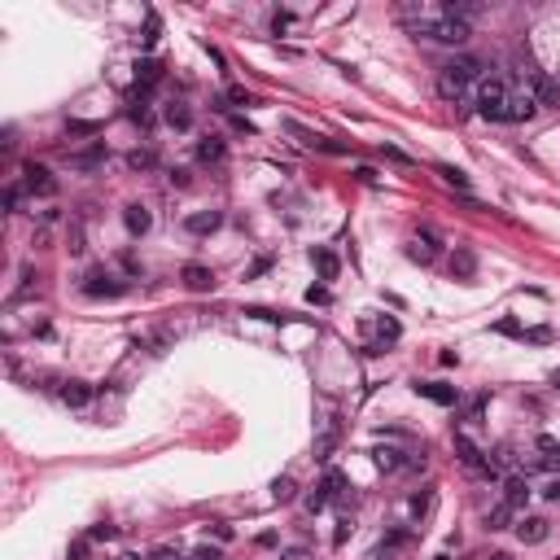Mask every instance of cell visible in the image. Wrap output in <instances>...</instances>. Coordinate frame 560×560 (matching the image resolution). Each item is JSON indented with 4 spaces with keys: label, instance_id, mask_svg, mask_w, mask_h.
<instances>
[{
    "label": "cell",
    "instance_id": "1",
    "mask_svg": "<svg viewBox=\"0 0 560 560\" xmlns=\"http://www.w3.org/2000/svg\"><path fill=\"white\" fill-rule=\"evenodd\" d=\"M403 22L408 31L420 35V40H433V44H464L473 35V26L464 18H451L446 5H403Z\"/></svg>",
    "mask_w": 560,
    "mask_h": 560
},
{
    "label": "cell",
    "instance_id": "2",
    "mask_svg": "<svg viewBox=\"0 0 560 560\" xmlns=\"http://www.w3.org/2000/svg\"><path fill=\"white\" fill-rule=\"evenodd\" d=\"M482 62L478 58H455V62H446L442 66V75H438V92L446 96V101H460V96L469 92V83H482Z\"/></svg>",
    "mask_w": 560,
    "mask_h": 560
},
{
    "label": "cell",
    "instance_id": "3",
    "mask_svg": "<svg viewBox=\"0 0 560 560\" xmlns=\"http://www.w3.org/2000/svg\"><path fill=\"white\" fill-rule=\"evenodd\" d=\"M508 92H512L508 79H499V75L482 79L478 83V114L490 123H508Z\"/></svg>",
    "mask_w": 560,
    "mask_h": 560
},
{
    "label": "cell",
    "instance_id": "4",
    "mask_svg": "<svg viewBox=\"0 0 560 560\" xmlns=\"http://www.w3.org/2000/svg\"><path fill=\"white\" fill-rule=\"evenodd\" d=\"M128 293V280H119V276H110L105 268H96L83 276V298H123Z\"/></svg>",
    "mask_w": 560,
    "mask_h": 560
},
{
    "label": "cell",
    "instance_id": "5",
    "mask_svg": "<svg viewBox=\"0 0 560 560\" xmlns=\"http://www.w3.org/2000/svg\"><path fill=\"white\" fill-rule=\"evenodd\" d=\"M22 184L35 193V198H53L58 193V180H53L49 166H40V162H22Z\"/></svg>",
    "mask_w": 560,
    "mask_h": 560
},
{
    "label": "cell",
    "instance_id": "6",
    "mask_svg": "<svg viewBox=\"0 0 560 560\" xmlns=\"http://www.w3.org/2000/svg\"><path fill=\"white\" fill-rule=\"evenodd\" d=\"M408 254H412L416 263H433V259L442 254V236H438V232H433L429 223H425V228H416V236H412V250H408Z\"/></svg>",
    "mask_w": 560,
    "mask_h": 560
},
{
    "label": "cell",
    "instance_id": "7",
    "mask_svg": "<svg viewBox=\"0 0 560 560\" xmlns=\"http://www.w3.org/2000/svg\"><path fill=\"white\" fill-rule=\"evenodd\" d=\"M534 114H539L534 92H530V88H512L508 92V123H525V119H534Z\"/></svg>",
    "mask_w": 560,
    "mask_h": 560
},
{
    "label": "cell",
    "instance_id": "8",
    "mask_svg": "<svg viewBox=\"0 0 560 560\" xmlns=\"http://www.w3.org/2000/svg\"><path fill=\"white\" fill-rule=\"evenodd\" d=\"M548 534H552V521H543V516H521V521H516V539H521L525 548L548 543Z\"/></svg>",
    "mask_w": 560,
    "mask_h": 560
},
{
    "label": "cell",
    "instance_id": "9",
    "mask_svg": "<svg viewBox=\"0 0 560 560\" xmlns=\"http://www.w3.org/2000/svg\"><path fill=\"white\" fill-rule=\"evenodd\" d=\"M530 92H534L539 110H543V105H548V110L560 105V79H552V75H534V79H530Z\"/></svg>",
    "mask_w": 560,
    "mask_h": 560
},
{
    "label": "cell",
    "instance_id": "10",
    "mask_svg": "<svg viewBox=\"0 0 560 560\" xmlns=\"http://www.w3.org/2000/svg\"><path fill=\"white\" fill-rule=\"evenodd\" d=\"M412 390H416V394H420V399H429V403H438V408H455V403H460V394H455V390H451V385H442V381H416Z\"/></svg>",
    "mask_w": 560,
    "mask_h": 560
},
{
    "label": "cell",
    "instance_id": "11",
    "mask_svg": "<svg viewBox=\"0 0 560 560\" xmlns=\"http://www.w3.org/2000/svg\"><path fill=\"white\" fill-rule=\"evenodd\" d=\"M338 442H342V420L329 416L324 429H320V438H315V460H329L333 451H338Z\"/></svg>",
    "mask_w": 560,
    "mask_h": 560
},
{
    "label": "cell",
    "instance_id": "12",
    "mask_svg": "<svg viewBox=\"0 0 560 560\" xmlns=\"http://www.w3.org/2000/svg\"><path fill=\"white\" fill-rule=\"evenodd\" d=\"M180 280H184V289H193V293H210V289H215V272L202 268V263H189V268L180 272Z\"/></svg>",
    "mask_w": 560,
    "mask_h": 560
},
{
    "label": "cell",
    "instance_id": "13",
    "mask_svg": "<svg viewBox=\"0 0 560 560\" xmlns=\"http://www.w3.org/2000/svg\"><path fill=\"white\" fill-rule=\"evenodd\" d=\"M372 464L381 473H399V469H408V451H399V446H372Z\"/></svg>",
    "mask_w": 560,
    "mask_h": 560
},
{
    "label": "cell",
    "instance_id": "14",
    "mask_svg": "<svg viewBox=\"0 0 560 560\" xmlns=\"http://www.w3.org/2000/svg\"><path fill=\"white\" fill-rule=\"evenodd\" d=\"M105 158H110L105 140H96L92 149H83V153H70V166H75V171H96V166H101Z\"/></svg>",
    "mask_w": 560,
    "mask_h": 560
},
{
    "label": "cell",
    "instance_id": "15",
    "mask_svg": "<svg viewBox=\"0 0 560 560\" xmlns=\"http://www.w3.org/2000/svg\"><path fill=\"white\" fill-rule=\"evenodd\" d=\"M219 223H223L219 210H198V215H189V219H184V228H189L193 236H210V232L219 228Z\"/></svg>",
    "mask_w": 560,
    "mask_h": 560
},
{
    "label": "cell",
    "instance_id": "16",
    "mask_svg": "<svg viewBox=\"0 0 560 560\" xmlns=\"http://www.w3.org/2000/svg\"><path fill=\"white\" fill-rule=\"evenodd\" d=\"M123 223H128V232H132V236H145V232L153 228V215H149V210L140 206V202H132L128 210H123Z\"/></svg>",
    "mask_w": 560,
    "mask_h": 560
},
{
    "label": "cell",
    "instance_id": "17",
    "mask_svg": "<svg viewBox=\"0 0 560 560\" xmlns=\"http://www.w3.org/2000/svg\"><path fill=\"white\" fill-rule=\"evenodd\" d=\"M62 403H66V408H88V403H92V385L88 381H62Z\"/></svg>",
    "mask_w": 560,
    "mask_h": 560
},
{
    "label": "cell",
    "instance_id": "18",
    "mask_svg": "<svg viewBox=\"0 0 560 560\" xmlns=\"http://www.w3.org/2000/svg\"><path fill=\"white\" fill-rule=\"evenodd\" d=\"M503 503H508V508H521V503H530V482H525V473H516V478L503 482Z\"/></svg>",
    "mask_w": 560,
    "mask_h": 560
},
{
    "label": "cell",
    "instance_id": "19",
    "mask_svg": "<svg viewBox=\"0 0 560 560\" xmlns=\"http://www.w3.org/2000/svg\"><path fill=\"white\" fill-rule=\"evenodd\" d=\"M311 263H315V272L324 276V280H338V272H342L338 254H333V250H324V245H315V250H311Z\"/></svg>",
    "mask_w": 560,
    "mask_h": 560
},
{
    "label": "cell",
    "instance_id": "20",
    "mask_svg": "<svg viewBox=\"0 0 560 560\" xmlns=\"http://www.w3.org/2000/svg\"><path fill=\"white\" fill-rule=\"evenodd\" d=\"M198 158H202V162H223V158H228V145H223V136H206L202 145H198Z\"/></svg>",
    "mask_w": 560,
    "mask_h": 560
},
{
    "label": "cell",
    "instance_id": "21",
    "mask_svg": "<svg viewBox=\"0 0 560 560\" xmlns=\"http://www.w3.org/2000/svg\"><path fill=\"white\" fill-rule=\"evenodd\" d=\"M166 123H171L175 132H189L193 128V110L184 101H171V105H166Z\"/></svg>",
    "mask_w": 560,
    "mask_h": 560
},
{
    "label": "cell",
    "instance_id": "22",
    "mask_svg": "<svg viewBox=\"0 0 560 560\" xmlns=\"http://www.w3.org/2000/svg\"><path fill=\"white\" fill-rule=\"evenodd\" d=\"M158 79H162V66L153 62V58H140L136 62V83H140V88H153Z\"/></svg>",
    "mask_w": 560,
    "mask_h": 560
},
{
    "label": "cell",
    "instance_id": "23",
    "mask_svg": "<svg viewBox=\"0 0 560 560\" xmlns=\"http://www.w3.org/2000/svg\"><path fill=\"white\" fill-rule=\"evenodd\" d=\"M473 272H478V259H473V250H455V254H451V276L469 280Z\"/></svg>",
    "mask_w": 560,
    "mask_h": 560
},
{
    "label": "cell",
    "instance_id": "24",
    "mask_svg": "<svg viewBox=\"0 0 560 560\" xmlns=\"http://www.w3.org/2000/svg\"><path fill=\"white\" fill-rule=\"evenodd\" d=\"M539 451H548V455L539 460V469H560V442H556V438H548V433H543V438H539Z\"/></svg>",
    "mask_w": 560,
    "mask_h": 560
},
{
    "label": "cell",
    "instance_id": "25",
    "mask_svg": "<svg viewBox=\"0 0 560 560\" xmlns=\"http://www.w3.org/2000/svg\"><path fill=\"white\" fill-rule=\"evenodd\" d=\"M128 166H132V171H153V166H158V153H153V149H132Z\"/></svg>",
    "mask_w": 560,
    "mask_h": 560
},
{
    "label": "cell",
    "instance_id": "26",
    "mask_svg": "<svg viewBox=\"0 0 560 560\" xmlns=\"http://www.w3.org/2000/svg\"><path fill=\"white\" fill-rule=\"evenodd\" d=\"M512 512H516V508H508V503H495V508L486 512V530H508Z\"/></svg>",
    "mask_w": 560,
    "mask_h": 560
},
{
    "label": "cell",
    "instance_id": "27",
    "mask_svg": "<svg viewBox=\"0 0 560 560\" xmlns=\"http://www.w3.org/2000/svg\"><path fill=\"white\" fill-rule=\"evenodd\" d=\"M438 175H442V180H446V184H451V189H460V193L469 189V175L460 171V166H451V162H438Z\"/></svg>",
    "mask_w": 560,
    "mask_h": 560
},
{
    "label": "cell",
    "instance_id": "28",
    "mask_svg": "<svg viewBox=\"0 0 560 560\" xmlns=\"http://www.w3.org/2000/svg\"><path fill=\"white\" fill-rule=\"evenodd\" d=\"M329 499H333V495H329V490H324V486H315V490H311V495H306V499H302V508H306V512H311V516H315V512H324V508H329Z\"/></svg>",
    "mask_w": 560,
    "mask_h": 560
},
{
    "label": "cell",
    "instance_id": "29",
    "mask_svg": "<svg viewBox=\"0 0 560 560\" xmlns=\"http://www.w3.org/2000/svg\"><path fill=\"white\" fill-rule=\"evenodd\" d=\"M66 136H101V123H92V119H70V123H66Z\"/></svg>",
    "mask_w": 560,
    "mask_h": 560
},
{
    "label": "cell",
    "instance_id": "30",
    "mask_svg": "<svg viewBox=\"0 0 560 560\" xmlns=\"http://www.w3.org/2000/svg\"><path fill=\"white\" fill-rule=\"evenodd\" d=\"M293 495H298V486H293V478H276V482H272V499H276V503H289Z\"/></svg>",
    "mask_w": 560,
    "mask_h": 560
},
{
    "label": "cell",
    "instance_id": "31",
    "mask_svg": "<svg viewBox=\"0 0 560 560\" xmlns=\"http://www.w3.org/2000/svg\"><path fill=\"white\" fill-rule=\"evenodd\" d=\"M320 486H324L329 495L338 499V495H346V473H338V469H329V473H324V482H320Z\"/></svg>",
    "mask_w": 560,
    "mask_h": 560
},
{
    "label": "cell",
    "instance_id": "32",
    "mask_svg": "<svg viewBox=\"0 0 560 560\" xmlns=\"http://www.w3.org/2000/svg\"><path fill=\"white\" fill-rule=\"evenodd\" d=\"M429 503H433L429 490H416V495L408 499V512H412V516H425V512H429Z\"/></svg>",
    "mask_w": 560,
    "mask_h": 560
},
{
    "label": "cell",
    "instance_id": "33",
    "mask_svg": "<svg viewBox=\"0 0 560 560\" xmlns=\"http://www.w3.org/2000/svg\"><path fill=\"white\" fill-rule=\"evenodd\" d=\"M158 31H162L158 13H149V22H145V35H140V44H145V49H153V44H158Z\"/></svg>",
    "mask_w": 560,
    "mask_h": 560
},
{
    "label": "cell",
    "instance_id": "34",
    "mask_svg": "<svg viewBox=\"0 0 560 560\" xmlns=\"http://www.w3.org/2000/svg\"><path fill=\"white\" fill-rule=\"evenodd\" d=\"M223 101H228V110H232V105H250V92L241 88V83H228V92H223Z\"/></svg>",
    "mask_w": 560,
    "mask_h": 560
},
{
    "label": "cell",
    "instance_id": "35",
    "mask_svg": "<svg viewBox=\"0 0 560 560\" xmlns=\"http://www.w3.org/2000/svg\"><path fill=\"white\" fill-rule=\"evenodd\" d=\"M521 338H525V342H534V346H548V342H552V329H548V324H539V329H525Z\"/></svg>",
    "mask_w": 560,
    "mask_h": 560
},
{
    "label": "cell",
    "instance_id": "36",
    "mask_svg": "<svg viewBox=\"0 0 560 560\" xmlns=\"http://www.w3.org/2000/svg\"><path fill=\"white\" fill-rule=\"evenodd\" d=\"M5 210H9V215H18V210H22V189L18 184L5 189Z\"/></svg>",
    "mask_w": 560,
    "mask_h": 560
},
{
    "label": "cell",
    "instance_id": "37",
    "mask_svg": "<svg viewBox=\"0 0 560 560\" xmlns=\"http://www.w3.org/2000/svg\"><path fill=\"white\" fill-rule=\"evenodd\" d=\"M350 530H355V521H350V516H342V521H338V530H333V548H342V543L350 539Z\"/></svg>",
    "mask_w": 560,
    "mask_h": 560
},
{
    "label": "cell",
    "instance_id": "38",
    "mask_svg": "<svg viewBox=\"0 0 560 560\" xmlns=\"http://www.w3.org/2000/svg\"><path fill=\"white\" fill-rule=\"evenodd\" d=\"M114 534H119V530H114V525H105V521L88 530V539H92V543H110V539H114Z\"/></svg>",
    "mask_w": 560,
    "mask_h": 560
},
{
    "label": "cell",
    "instance_id": "39",
    "mask_svg": "<svg viewBox=\"0 0 560 560\" xmlns=\"http://www.w3.org/2000/svg\"><path fill=\"white\" fill-rule=\"evenodd\" d=\"M381 338H385V342H399V338H403L399 320H381Z\"/></svg>",
    "mask_w": 560,
    "mask_h": 560
},
{
    "label": "cell",
    "instance_id": "40",
    "mask_svg": "<svg viewBox=\"0 0 560 560\" xmlns=\"http://www.w3.org/2000/svg\"><path fill=\"white\" fill-rule=\"evenodd\" d=\"M88 543H92V539H75V543H70V556H66V560H88Z\"/></svg>",
    "mask_w": 560,
    "mask_h": 560
},
{
    "label": "cell",
    "instance_id": "41",
    "mask_svg": "<svg viewBox=\"0 0 560 560\" xmlns=\"http://www.w3.org/2000/svg\"><path fill=\"white\" fill-rule=\"evenodd\" d=\"M495 333H503V338H521V324H516V320H499Z\"/></svg>",
    "mask_w": 560,
    "mask_h": 560
},
{
    "label": "cell",
    "instance_id": "42",
    "mask_svg": "<svg viewBox=\"0 0 560 560\" xmlns=\"http://www.w3.org/2000/svg\"><path fill=\"white\" fill-rule=\"evenodd\" d=\"M70 254H83V228H79V223H75V228H70Z\"/></svg>",
    "mask_w": 560,
    "mask_h": 560
},
{
    "label": "cell",
    "instance_id": "43",
    "mask_svg": "<svg viewBox=\"0 0 560 560\" xmlns=\"http://www.w3.org/2000/svg\"><path fill=\"white\" fill-rule=\"evenodd\" d=\"M306 302L324 306V302H329V289H324V285H311V289H306Z\"/></svg>",
    "mask_w": 560,
    "mask_h": 560
},
{
    "label": "cell",
    "instance_id": "44",
    "mask_svg": "<svg viewBox=\"0 0 560 560\" xmlns=\"http://www.w3.org/2000/svg\"><path fill=\"white\" fill-rule=\"evenodd\" d=\"M381 153H385L390 162H403V166H412V158H408V153H403V149H394V145H381Z\"/></svg>",
    "mask_w": 560,
    "mask_h": 560
},
{
    "label": "cell",
    "instance_id": "45",
    "mask_svg": "<svg viewBox=\"0 0 560 560\" xmlns=\"http://www.w3.org/2000/svg\"><path fill=\"white\" fill-rule=\"evenodd\" d=\"M543 499H548V503H560V478H552L548 486H543Z\"/></svg>",
    "mask_w": 560,
    "mask_h": 560
},
{
    "label": "cell",
    "instance_id": "46",
    "mask_svg": "<svg viewBox=\"0 0 560 560\" xmlns=\"http://www.w3.org/2000/svg\"><path fill=\"white\" fill-rule=\"evenodd\" d=\"M482 416H486V399H473V403H469V420H473V425H478Z\"/></svg>",
    "mask_w": 560,
    "mask_h": 560
},
{
    "label": "cell",
    "instance_id": "47",
    "mask_svg": "<svg viewBox=\"0 0 560 560\" xmlns=\"http://www.w3.org/2000/svg\"><path fill=\"white\" fill-rule=\"evenodd\" d=\"M280 560H311V552H306V548H289V552H280Z\"/></svg>",
    "mask_w": 560,
    "mask_h": 560
},
{
    "label": "cell",
    "instance_id": "48",
    "mask_svg": "<svg viewBox=\"0 0 560 560\" xmlns=\"http://www.w3.org/2000/svg\"><path fill=\"white\" fill-rule=\"evenodd\" d=\"M289 22H293V13H289V9H280V13H276V18H272V26H276V31H285V26H289Z\"/></svg>",
    "mask_w": 560,
    "mask_h": 560
},
{
    "label": "cell",
    "instance_id": "49",
    "mask_svg": "<svg viewBox=\"0 0 560 560\" xmlns=\"http://www.w3.org/2000/svg\"><path fill=\"white\" fill-rule=\"evenodd\" d=\"M268 268H272V259H254V268H250L245 276H250V280H254V276H263V272H268Z\"/></svg>",
    "mask_w": 560,
    "mask_h": 560
},
{
    "label": "cell",
    "instance_id": "50",
    "mask_svg": "<svg viewBox=\"0 0 560 560\" xmlns=\"http://www.w3.org/2000/svg\"><path fill=\"white\" fill-rule=\"evenodd\" d=\"M232 128H236V132H245V136H254V123H245L241 114H232Z\"/></svg>",
    "mask_w": 560,
    "mask_h": 560
},
{
    "label": "cell",
    "instance_id": "51",
    "mask_svg": "<svg viewBox=\"0 0 560 560\" xmlns=\"http://www.w3.org/2000/svg\"><path fill=\"white\" fill-rule=\"evenodd\" d=\"M149 560H180V552H175V548H158V552H153Z\"/></svg>",
    "mask_w": 560,
    "mask_h": 560
},
{
    "label": "cell",
    "instance_id": "52",
    "mask_svg": "<svg viewBox=\"0 0 560 560\" xmlns=\"http://www.w3.org/2000/svg\"><path fill=\"white\" fill-rule=\"evenodd\" d=\"M171 184H175V189H189V171H180V166H175V171H171Z\"/></svg>",
    "mask_w": 560,
    "mask_h": 560
},
{
    "label": "cell",
    "instance_id": "53",
    "mask_svg": "<svg viewBox=\"0 0 560 560\" xmlns=\"http://www.w3.org/2000/svg\"><path fill=\"white\" fill-rule=\"evenodd\" d=\"M193 560H219V552L215 548H198V552H193Z\"/></svg>",
    "mask_w": 560,
    "mask_h": 560
},
{
    "label": "cell",
    "instance_id": "54",
    "mask_svg": "<svg viewBox=\"0 0 560 560\" xmlns=\"http://www.w3.org/2000/svg\"><path fill=\"white\" fill-rule=\"evenodd\" d=\"M390 556H394V548H385V543H381V548H376V552H372L368 560H390Z\"/></svg>",
    "mask_w": 560,
    "mask_h": 560
},
{
    "label": "cell",
    "instance_id": "55",
    "mask_svg": "<svg viewBox=\"0 0 560 560\" xmlns=\"http://www.w3.org/2000/svg\"><path fill=\"white\" fill-rule=\"evenodd\" d=\"M490 560H512V556H508V552H495V556H490Z\"/></svg>",
    "mask_w": 560,
    "mask_h": 560
},
{
    "label": "cell",
    "instance_id": "56",
    "mask_svg": "<svg viewBox=\"0 0 560 560\" xmlns=\"http://www.w3.org/2000/svg\"><path fill=\"white\" fill-rule=\"evenodd\" d=\"M119 560H140V556H132V552H128V556H119Z\"/></svg>",
    "mask_w": 560,
    "mask_h": 560
}]
</instances>
